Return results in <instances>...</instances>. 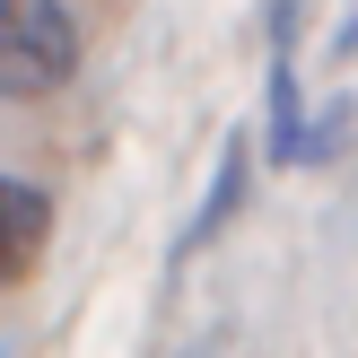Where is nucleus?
<instances>
[{
	"label": "nucleus",
	"mask_w": 358,
	"mask_h": 358,
	"mask_svg": "<svg viewBox=\"0 0 358 358\" xmlns=\"http://www.w3.org/2000/svg\"><path fill=\"white\" fill-rule=\"evenodd\" d=\"M245 157H254V149H245V140H227V149H219V175H210L201 210H192V227H184V236H175V262H192V254H201V245L219 236L227 219H236V201H245Z\"/></svg>",
	"instance_id": "20e7f679"
},
{
	"label": "nucleus",
	"mask_w": 358,
	"mask_h": 358,
	"mask_svg": "<svg viewBox=\"0 0 358 358\" xmlns=\"http://www.w3.org/2000/svg\"><path fill=\"white\" fill-rule=\"evenodd\" d=\"M175 358H210V350H175Z\"/></svg>",
	"instance_id": "39448f33"
},
{
	"label": "nucleus",
	"mask_w": 358,
	"mask_h": 358,
	"mask_svg": "<svg viewBox=\"0 0 358 358\" xmlns=\"http://www.w3.org/2000/svg\"><path fill=\"white\" fill-rule=\"evenodd\" d=\"M297 35H306V0H262V44H271V114H262V131H271L280 166H315L350 131V105L306 114V96H297Z\"/></svg>",
	"instance_id": "f257e3e1"
},
{
	"label": "nucleus",
	"mask_w": 358,
	"mask_h": 358,
	"mask_svg": "<svg viewBox=\"0 0 358 358\" xmlns=\"http://www.w3.org/2000/svg\"><path fill=\"white\" fill-rule=\"evenodd\" d=\"M79 70V17L62 0H0V96L35 105Z\"/></svg>",
	"instance_id": "f03ea898"
},
{
	"label": "nucleus",
	"mask_w": 358,
	"mask_h": 358,
	"mask_svg": "<svg viewBox=\"0 0 358 358\" xmlns=\"http://www.w3.org/2000/svg\"><path fill=\"white\" fill-rule=\"evenodd\" d=\"M44 236H52V201L17 175H0V289L44 262Z\"/></svg>",
	"instance_id": "7ed1b4c3"
}]
</instances>
